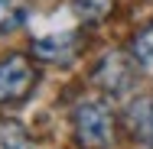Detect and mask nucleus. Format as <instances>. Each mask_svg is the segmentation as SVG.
I'll list each match as a JSON object with an SVG mask.
<instances>
[{
    "label": "nucleus",
    "mask_w": 153,
    "mask_h": 149,
    "mask_svg": "<svg viewBox=\"0 0 153 149\" xmlns=\"http://www.w3.org/2000/svg\"><path fill=\"white\" fill-rule=\"evenodd\" d=\"M75 136L88 149H108L114 139V117L101 101H85L75 107Z\"/></svg>",
    "instance_id": "1"
},
{
    "label": "nucleus",
    "mask_w": 153,
    "mask_h": 149,
    "mask_svg": "<svg viewBox=\"0 0 153 149\" xmlns=\"http://www.w3.org/2000/svg\"><path fill=\"white\" fill-rule=\"evenodd\" d=\"M33 81V65L23 55H7L0 62V104H13V101H23L30 94Z\"/></svg>",
    "instance_id": "2"
},
{
    "label": "nucleus",
    "mask_w": 153,
    "mask_h": 149,
    "mask_svg": "<svg viewBox=\"0 0 153 149\" xmlns=\"http://www.w3.org/2000/svg\"><path fill=\"white\" fill-rule=\"evenodd\" d=\"M94 81L104 91H111V94H124L134 84V68H130V62L124 55H104L98 71H94Z\"/></svg>",
    "instance_id": "3"
},
{
    "label": "nucleus",
    "mask_w": 153,
    "mask_h": 149,
    "mask_svg": "<svg viewBox=\"0 0 153 149\" xmlns=\"http://www.w3.org/2000/svg\"><path fill=\"white\" fill-rule=\"evenodd\" d=\"M33 52L46 62H65L75 52V32H46L33 42Z\"/></svg>",
    "instance_id": "4"
},
{
    "label": "nucleus",
    "mask_w": 153,
    "mask_h": 149,
    "mask_svg": "<svg viewBox=\"0 0 153 149\" xmlns=\"http://www.w3.org/2000/svg\"><path fill=\"white\" fill-rule=\"evenodd\" d=\"M130 126H134V133H137V139L140 143H147L153 146V101H137L134 107H130Z\"/></svg>",
    "instance_id": "5"
},
{
    "label": "nucleus",
    "mask_w": 153,
    "mask_h": 149,
    "mask_svg": "<svg viewBox=\"0 0 153 149\" xmlns=\"http://www.w3.org/2000/svg\"><path fill=\"white\" fill-rule=\"evenodd\" d=\"M30 16L26 0H0V32H13L20 29Z\"/></svg>",
    "instance_id": "6"
},
{
    "label": "nucleus",
    "mask_w": 153,
    "mask_h": 149,
    "mask_svg": "<svg viewBox=\"0 0 153 149\" xmlns=\"http://www.w3.org/2000/svg\"><path fill=\"white\" fill-rule=\"evenodd\" d=\"M0 149H33L30 136L20 123L13 120H0Z\"/></svg>",
    "instance_id": "7"
},
{
    "label": "nucleus",
    "mask_w": 153,
    "mask_h": 149,
    "mask_svg": "<svg viewBox=\"0 0 153 149\" xmlns=\"http://www.w3.org/2000/svg\"><path fill=\"white\" fill-rule=\"evenodd\" d=\"M75 10H78V16L82 20H101V16H108V10H111V0H75Z\"/></svg>",
    "instance_id": "8"
},
{
    "label": "nucleus",
    "mask_w": 153,
    "mask_h": 149,
    "mask_svg": "<svg viewBox=\"0 0 153 149\" xmlns=\"http://www.w3.org/2000/svg\"><path fill=\"white\" fill-rule=\"evenodd\" d=\"M134 55L143 62V65H153V23L134 39Z\"/></svg>",
    "instance_id": "9"
}]
</instances>
